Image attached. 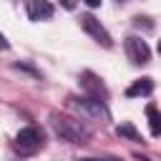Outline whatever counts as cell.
Returning <instances> with one entry per match:
<instances>
[{"label":"cell","instance_id":"1","mask_svg":"<svg viewBox=\"0 0 161 161\" xmlns=\"http://www.w3.org/2000/svg\"><path fill=\"white\" fill-rule=\"evenodd\" d=\"M50 126L55 131V136L60 141H68V143H86L91 138V128L73 118V116H63V113H50Z\"/></svg>","mask_w":161,"mask_h":161},{"label":"cell","instance_id":"2","mask_svg":"<svg viewBox=\"0 0 161 161\" xmlns=\"http://www.w3.org/2000/svg\"><path fill=\"white\" fill-rule=\"evenodd\" d=\"M68 106L80 111L83 116H91L96 121H111V111L106 106V101L101 98H91V96H68Z\"/></svg>","mask_w":161,"mask_h":161},{"label":"cell","instance_id":"3","mask_svg":"<svg viewBox=\"0 0 161 161\" xmlns=\"http://www.w3.org/2000/svg\"><path fill=\"white\" fill-rule=\"evenodd\" d=\"M43 141H45L43 128H38V126H25V128H20L18 136H15V151L23 153V156H30V153H35V151L43 146Z\"/></svg>","mask_w":161,"mask_h":161},{"label":"cell","instance_id":"4","mask_svg":"<svg viewBox=\"0 0 161 161\" xmlns=\"http://www.w3.org/2000/svg\"><path fill=\"white\" fill-rule=\"evenodd\" d=\"M123 48H126V55H128V60H131L133 65H146V63L151 60V48H148V43H146L143 38H138V35H128V38L123 40Z\"/></svg>","mask_w":161,"mask_h":161},{"label":"cell","instance_id":"5","mask_svg":"<svg viewBox=\"0 0 161 161\" xmlns=\"http://www.w3.org/2000/svg\"><path fill=\"white\" fill-rule=\"evenodd\" d=\"M80 28L96 40V43H101L103 48H111L113 45V40H111V35H108V30L101 25V20L96 18V15H91V13H83L80 15Z\"/></svg>","mask_w":161,"mask_h":161},{"label":"cell","instance_id":"6","mask_svg":"<svg viewBox=\"0 0 161 161\" xmlns=\"http://www.w3.org/2000/svg\"><path fill=\"white\" fill-rule=\"evenodd\" d=\"M80 88H83L86 96H91V98L108 101V88H106L103 80H101L96 73H91V70H83V73H80Z\"/></svg>","mask_w":161,"mask_h":161},{"label":"cell","instance_id":"7","mask_svg":"<svg viewBox=\"0 0 161 161\" xmlns=\"http://www.w3.org/2000/svg\"><path fill=\"white\" fill-rule=\"evenodd\" d=\"M25 10H28V18L33 23H40V20H50L55 8L48 3V0H25Z\"/></svg>","mask_w":161,"mask_h":161},{"label":"cell","instance_id":"8","mask_svg":"<svg viewBox=\"0 0 161 161\" xmlns=\"http://www.w3.org/2000/svg\"><path fill=\"white\" fill-rule=\"evenodd\" d=\"M153 93V78H138L126 88V98H141Z\"/></svg>","mask_w":161,"mask_h":161},{"label":"cell","instance_id":"9","mask_svg":"<svg viewBox=\"0 0 161 161\" xmlns=\"http://www.w3.org/2000/svg\"><path fill=\"white\" fill-rule=\"evenodd\" d=\"M146 118H148V128L153 138H161V111L156 106H146Z\"/></svg>","mask_w":161,"mask_h":161},{"label":"cell","instance_id":"10","mask_svg":"<svg viewBox=\"0 0 161 161\" xmlns=\"http://www.w3.org/2000/svg\"><path fill=\"white\" fill-rule=\"evenodd\" d=\"M116 133H118L121 138H128V141H143L141 133H138L131 123H121V126H116Z\"/></svg>","mask_w":161,"mask_h":161},{"label":"cell","instance_id":"11","mask_svg":"<svg viewBox=\"0 0 161 161\" xmlns=\"http://www.w3.org/2000/svg\"><path fill=\"white\" fill-rule=\"evenodd\" d=\"M133 25H136V28H141V25H143V28H153V25H151V20H148V18H141V15H136V18H133Z\"/></svg>","mask_w":161,"mask_h":161},{"label":"cell","instance_id":"12","mask_svg":"<svg viewBox=\"0 0 161 161\" xmlns=\"http://www.w3.org/2000/svg\"><path fill=\"white\" fill-rule=\"evenodd\" d=\"M58 3H60V5H63V8H65V10H73V8H75V3H78V0H58Z\"/></svg>","mask_w":161,"mask_h":161},{"label":"cell","instance_id":"13","mask_svg":"<svg viewBox=\"0 0 161 161\" xmlns=\"http://www.w3.org/2000/svg\"><path fill=\"white\" fill-rule=\"evenodd\" d=\"M8 48H10V43H8V38L0 33V50H8Z\"/></svg>","mask_w":161,"mask_h":161},{"label":"cell","instance_id":"14","mask_svg":"<svg viewBox=\"0 0 161 161\" xmlns=\"http://www.w3.org/2000/svg\"><path fill=\"white\" fill-rule=\"evenodd\" d=\"M83 3H86L88 8H98V5H101V0H83Z\"/></svg>","mask_w":161,"mask_h":161},{"label":"cell","instance_id":"15","mask_svg":"<svg viewBox=\"0 0 161 161\" xmlns=\"http://www.w3.org/2000/svg\"><path fill=\"white\" fill-rule=\"evenodd\" d=\"M83 161H121V158H83Z\"/></svg>","mask_w":161,"mask_h":161},{"label":"cell","instance_id":"16","mask_svg":"<svg viewBox=\"0 0 161 161\" xmlns=\"http://www.w3.org/2000/svg\"><path fill=\"white\" fill-rule=\"evenodd\" d=\"M133 158H136V161H151V158H148V156H141V153H136V156H133Z\"/></svg>","mask_w":161,"mask_h":161},{"label":"cell","instance_id":"17","mask_svg":"<svg viewBox=\"0 0 161 161\" xmlns=\"http://www.w3.org/2000/svg\"><path fill=\"white\" fill-rule=\"evenodd\" d=\"M158 53H161V40H158Z\"/></svg>","mask_w":161,"mask_h":161}]
</instances>
